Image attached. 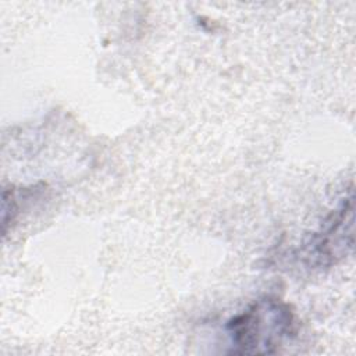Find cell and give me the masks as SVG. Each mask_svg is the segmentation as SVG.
<instances>
[{
    "instance_id": "7a4b0ae2",
    "label": "cell",
    "mask_w": 356,
    "mask_h": 356,
    "mask_svg": "<svg viewBox=\"0 0 356 356\" xmlns=\"http://www.w3.org/2000/svg\"><path fill=\"white\" fill-rule=\"evenodd\" d=\"M353 243V196L352 192L331 214L320 231L303 245L302 252L310 267L335 264L346 256Z\"/></svg>"
},
{
    "instance_id": "6da1fadb",
    "label": "cell",
    "mask_w": 356,
    "mask_h": 356,
    "mask_svg": "<svg viewBox=\"0 0 356 356\" xmlns=\"http://www.w3.org/2000/svg\"><path fill=\"white\" fill-rule=\"evenodd\" d=\"M234 355H273L296 334L292 307L277 296L256 299L227 323Z\"/></svg>"
}]
</instances>
